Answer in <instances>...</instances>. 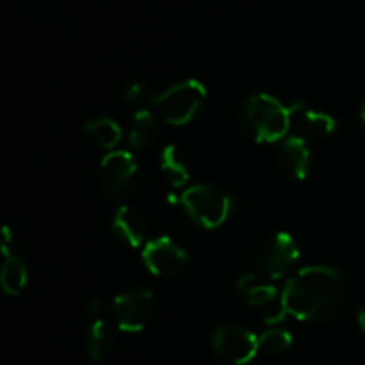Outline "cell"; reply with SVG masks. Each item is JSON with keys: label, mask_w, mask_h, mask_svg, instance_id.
<instances>
[{"label": "cell", "mask_w": 365, "mask_h": 365, "mask_svg": "<svg viewBox=\"0 0 365 365\" xmlns=\"http://www.w3.org/2000/svg\"><path fill=\"white\" fill-rule=\"evenodd\" d=\"M29 280V269L20 257H7L0 273V285L7 296H18L25 289Z\"/></svg>", "instance_id": "obj_18"}, {"label": "cell", "mask_w": 365, "mask_h": 365, "mask_svg": "<svg viewBox=\"0 0 365 365\" xmlns=\"http://www.w3.org/2000/svg\"><path fill=\"white\" fill-rule=\"evenodd\" d=\"M359 324H360V330H362V334L365 335V309H362L359 312Z\"/></svg>", "instance_id": "obj_22"}, {"label": "cell", "mask_w": 365, "mask_h": 365, "mask_svg": "<svg viewBox=\"0 0 365 365\" xmlns=\"http://www.w3.org/2000/svg\"><path fill=\"white\" fill-rule=\"evenodd\" d=\"M114 349V334L110 324L107 323L106 316L93 317L89 319L88 334H86V351H88L89 359L106 360L107 356L113 353Z\"/></svg>", "instance_id": "obj_13"}, {"label": "cell", "mask_w": 365, "mask_h": 365, "mask_svg": "<svg viewBox=\"0 0 365 365\" xmlns=\"http://www.w3.org/2000/svg\"><path fill=\"white\" fill-rule=\"evenodd\" d=\"M139 180V166L135 157L125 150L109 152L100 163V185L110 198L130 195Z\"/></svg>", "instance_id": "obj_6"}, {"label": "cell", "mask_w": 365, "mask_h": 365, "mask_svg": "<svg viewBox=\"0 0 365 365\" xmlns=\"http://www.w3.org/2000/svg\"><path fill=\"white\" fill-rule=\"evenodd\" d=\"M291 106L267 93H255L242 102L239 121L255 143H280L291 132Z\"/></svg>", "instance_id": "obj_2"}, {"label": "cell", "mask_w": 365, "mask_h": 365, "mask_svg": "<svg viewBox=\"0 0 365 365\" xmlns=\"http://www.w3.org/2000/svg\"><path fill=\"white\" fill-rule=\"evenodd\" d=\"M84 130L96 146L109 150V152H114V148L120 145L121 138H123L121 127L110 118H96V120L88 121Z\"/></svg>", "instance_id": "obj_17"}, {"label": "cell", "mask_w": 365, "mask_h": 365, "mask_svg": "<svg viewBox=\"0 0 365 365\" xmlns=\"http://www.w3.org/2000/svg\"><path fill=\"white\" fill-rule=\"evenodd\" d=\"M237 292L252 307H266L278 298L277 287L257 273L242 274L237 280Z\"/></svg>", "instance_id": "obj_14"}, {"label": "cell", "mask_w": 365, "mask_h": 365, "mask_svg": "<svg viewBox=\"0 0 365 365\" xmlns=\"http://www.w3.org/2000/svg\"><path fill=\"white\" fill-rule=\"evenodd\" d=\"M110 232L114 237L127 248L138 250L145 248L146 241V223L145 217L130 205H120L110 220Z\"/></svg>", "instance_id": "obj_12"}, {"label": "cell", "mask_w": 365, "mask_h": 365, "mask_svg": "<svg viewBox=\"0 0 365 365\" xmlns=\"http://www.w3.org/2000/svg\"><path fill=\"white\" fill-rule=\"evenodd\" d=\"M177 203L196 225L207 230H216L223 227L235 207L232 195L212 184L189 185L178 196Z\"/></svg>", "instance_id": "obj_3"}, {"label": "cell", "mask_w": 365, "mask_h": 365, "mask_svg": "<svg viewBox=\"0 0 365 365\" xmlns=\"http://www.w3.org/2000/svg\"><path fill=\"white\" fill-rule=\"evenodd\" d=\"M141 259L146 269L155 277H173L189 262L187 252L168 235H160L146 242Z\"/></svg>", "instance_id": "obj_9"}, {"label": "cell", "mask_w": 365, "mask_h": 365, "mask_svg": "<svg viewBox=\"0 0 365 365\" xmlns=\"http://www.w3.org/2000/svg\"><path fill=\"white\" fill-rule=\"evenodd\" d=\"M207 88L196 78H187L153 96L157 110L173 127H184L195 120L207 100Z\"/></svg>", "instance_id": "obj_4"}, {"label": "cell", "mask_w": 365, "mask_h": 365, "mask_svg": "<svg viewBox=\"0 0 365 365\" xmlns=\"http://www.w3.org/2000/svg\"><path fill=\"white\" fill-rule=\"evenodd\" d=\"M160 170H163V175L170 182L171 187L180 189L189 184V178H191L189 164L177 145H168L163 148V152H160Z\"/></svg>", "instance_id": "obj_15"}, {"label": "cell", "mask_w": 365, "mask_h": 365, "mask_svg": "<svg viewBox=\"0 0 365 365\" xmlns=\"http://www.w3.org/2000/svg\"><path fill=\"white\" fill-rule=\"evenodd\" d=\"M159 135V123L157 118L148 109H139L130 121L128 141L134 150H146L153 145Z\"/></svg>", "instance_id": "obj_16"}, {"label": "cell", "mask_w": 365, "mask_h": 365, "mask_svg": "<svg viewBox=\"0 0 365 365\" xmlns=\"http://www.w3.org/2000/svg\"><path fill=\"white\" fill-rule=\"evenodd\" d=\"M155 314V296L148 289L120 292L110 305V316L121 331L138 334L150 324Z\"/></svg>", "instance_id": "obj_5"}, {"label": "cell", "mask_w": 365, "mask_h": 365, "mask_svg": "<svg viewBox=\"0 0 365 365\" xmlns=\"http://www.w3.org/2000/svg\"><path fill=\"white\" fill-rule=\"evenodd\" d=\"M212 348L220 359L234 365L250 364L260 351L259 337L237 324L217 328L212 335Z\"/></svg>", "instance_id": "obj_7"}, {"label": "cell", "mask_w": 365, "mask_h": 365, "mask_svg": "<svg viewBox=\"0 0 365 365\" xmlns=\"http://www.w3.org/2000/svg\"><path fill=\"white\" fill-rule=\"evenodd\" d=\"M360 118H362V121L365 125V102L362 103V107H360Z\"/></svg>", "instance_id": "obj_23"}, {"label": "cell", "mask_w": 365, "mask_h": 365, "mask_svg": "<svg viewBox=\"0 0 365 365\" xmlns=\"http://www.w3.org/2000/svg\"><path fill=\"white\" fill-rule=\"evenodd\" d=\"M260 351H266L269 355H282L289 351L294 344V339L284 328H267L259 335Z\"/></svg>", "instance_id": "obj_19"}, {"label": "cell", "mask_w": 365, "mask_h": 365, "mask_svg": "<svg viewBox=\"0 0 365 365\" xmlns=\"http://www.w3.org/2000/svg\"><path fill=\"white\" fill-rule=\"evenodd\" d=\"M123 98L128 103H141L150 98V93L145 84H141V82H132V84H128L123 89Z\"/></svg>", "instance_id": "obj_20"}, {"label": "cell", "mask_w": 365, "mask_h": 365, "mask_svg": "<svg viewBox=\"0 0 365 365\" xmlns=\"http://www.w3.org/2000/svg\"><path fill=\"white\" fill-rule=\"evenodd\" d=\"M299 246L287 232H278L264 242L260 250V266L271 280H282L294 269L299 260Z\"/></svg>", "instance_id": "obj_8"}, {"label": "cell", "mask_w": 365, "mask_h": 365, "mask_svg": "<svg viewBox=\"0 0 365 365\" xmlns=\"http://www.w3.org/2000/svg\"><path fill=\"white\" fill-rule=\"evenodd\" d=\"M277 160L285 173L291 175L296 180H305L312 166L309 141L294 134L287 135L284 141L278 143Z\"/></svg>", "instance_id": "obj_11"}, {"label": "cell", "mask_w": 365, "mask_h": 365, "mask_svg": "<svg viewBox=\"0 0 365 365\" xmlns=\"http://www.w3.org/2000/svg\"><path fill=\"white\" fill-rule=\"evenodd\" d=\"M14 246V234L13 230H11V227H4L2 228V242H0V250H2V255L6 257H11V248Z\"/></svg>", "instance_id": "obj_21"}, {"label": "cell", "mask_w": 365, "mask_h": 365, "mask_svg": "<svg viewBox=\"0 0 365 365\" xmlns=\"http://www.w3.org/2000/svg\"><path fill=\"white\" fill-rule=\"evenodd\" d=\"M344 302V278L328 266H309L292 274L280 296V307L267 324L291 316L303 323H319L334 317Z\"/></svg>", "instance_id": "obj_1"}, {"label": "cell", "mask_w": 365, "mask_h": 365, "mask_svg": "<svg viewBox=\"0 0 365 365\" xmlns=\"http://www.w3.org/2000/svg\"><path fill=\"white\" fill-rule=\"evenodd\" d=\"M291 130L305 141H321L330 138L337 128V120L323 110L309 109L305 103H292Z\"/></svg>", "instance_id": "obj_10"}]
</instances>
